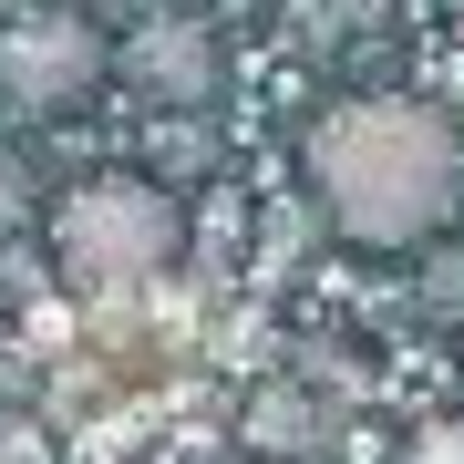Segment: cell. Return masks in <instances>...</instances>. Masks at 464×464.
Instances as JSON below:
<instances>
[{
  "label": "cell",
  "mask_w": 464,
  "mask_h": 464,
  "mask_svg": "<svg viewBox=\"0 0 464 464\" xmlns=\"http://www.w3.org/2000/svg\"><path fill=\"white\" fill-rule=\"evenodd\" d=\"M103 32L83 11H21L0 21V103L11 114H72L93 83H103Z\"/></svg>",
  "instance_id": "cell-3"
},
{
  "label": "cell",
  "mask_w": 464,
  "mask_h": 464,
  "mask_svg": "<svg viewBox=\"0 0 464 464\" xmlns=\"http://www.w3.org/2000/svg\"><path fill=\"white\" fill-rule=\"evenodd\" d=\"M299 176L341 248L402 258L464 217V124L423 93H351L299 134Z\"/></svg>",
  "instance_id": "cell-1"
},
{
  "label": "cell",
  "mask_w": 464,
  "mask_h": 464,
  "mask_svg": "<svg viewBox=\"0 0 464 464\" xmlns=\"http://www.w3.org/2000/svg\"><path fill=\"white\" fill-rule=\"evenodd\" d=\"M186 248V197L155 176H83L52 197V268H63V289H145L166 279Z\"/></svg>",
  "instance_id": "cell-2"
},
{
  "label": "cell",
  "mask_w": 464,
  "mask_h": 464,
  "mask_svg": "<svg viewBox=\"0 0 464 464\" xmlns=\"http://www.w3.org/2000/svg\"><path fill=\"white\" fill-rule=\"evenodd\" d=\"M0 464H42V423H0Z\"/></svg>",
  "instance_id": "cell-8"
},
{
  "label": "cell",
  "mask_w": 464,
  "mask_h": 464,
  "mask_svg": "<svg viewBox=\"0 0 464 464\" xmlns=\"http://www.w3.org/2000/svg\"><path fill=\"white\" fill-rule=\"evenodd\" d=\"M217 166V134H207V114H166V124H155V186H197Z\"/></svg>",
  "instance_id": "cell-6"
},
{
  "label": "cell",
  "mask_w": 464,
  "mask_h": 464,
  "mask_svg": "<svg viewBox=\"0 0 464 464\" xmlns=\"http://www.w3.org/2000/svg\"><path fill=\"white\" fill-rule=\"evenodd\" d=\"M392 464H464V413H433L392 444Z\"/></svg>",
  "instance_id": "cell-7"
},
{
  "label": "cell",
  "mask_w": 464,
  "mask_h": 464,
  "mask_svg": "<svg viewBox=\"0 0 464 464\" xmlns=\"http://www.w3.org/2000/svg\"><path fill=\"white\" fill-rule=\"evenodd\" d=\"M124 63H134V83L166 103V114H197V103L217 93V32H207V21H186V11H155L145 32H134Z\"/></svg>",
  "instance_id": "cell-4"
},
{
  "label": "cell",
  "mask_w": 464,
  "mask_h": 464,
  "mask_svg": "<svg viewBox=\"0 0 464 464\" xmlns=\"http://www.w3.org/2000/svg\"><path fill=\"white\" fill-rule=\"evenodd\" d=\"M237 444L248 454H310L320 444V402L299 392V382H268L248 413H237Z\"/></svg>",
  "instance_id": "cell-5"
}]
</instances>
